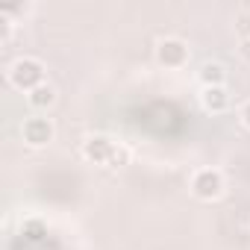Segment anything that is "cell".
<instances>
[{"label":"cell","mask_w":250,"mask_h":250,"mask_svg":"<svg viewBox=\"0 0 250 250\" xmlns=\"http://www.w3.org/2000/svg\"><path fill=\"white\" fill-rule=\"evenodd\" d=\"M33 94H36V97H33L36 103H44V100L50 103V100H53V88H50V85H47V88H36Z\"/></svg>","instance_id":"cell-1"}]
</instances>
